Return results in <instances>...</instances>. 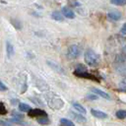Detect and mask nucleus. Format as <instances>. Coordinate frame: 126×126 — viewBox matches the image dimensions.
Returning a JSON list of instances; mask_svg holds the SVG:
<instances>
[{
  "label": "nucleus",
  "mask_w": 126,
  "mask_h": 126,
  "mask_svg": "<svg viewBox=\"0 0 126 126\" xmlns=\"http://www.w3.org/2000/svg\"><path fill=\"white\" fill-rule=\"evenodd\" d=\"M99 57L93 49H87L85 52V62L91 67H94L98 64Z\"/></svg>",
  "instance_id": "f257e3e1"
},
{
  "label": "nucleus",
  "mask_w": 126,
  "mask_h": 126,
  "mask_svg": "<svg viewBox=\"0 0 126 126\" xmlns=\"http://www.w3.org/2000/svg\"><path fill=\"white\" fill-rule=\"evenodd\" d=\"M80 54H81V50L78 45H75V44L70 45L67 49V56L70 59H76L80 56Z\"/></svg>",
  "instance_id": "f03ea898"
},
{
  "label": "nucleus",
  "mask_w": 126,
  "mask_h": 126,
  "mask_svg": "<svg viewBox=\"0 0 126 126\" xmlns=\"http://www.w3.org/2000/svg\"><path fill=\"white\" fill-rule=\"evenodd\" d=\"M74 74H75L76 76H78V77H81V78L90 79V80H93V81H94V80H95V81H98V80H97V78H96L95 76H94V75H92V74L88 73V72H87V70H86L85 68H83L82 70H80V69L75 70Z\"/></svg>",
  "instance_id": "7ed1b4c3"
},
{
  "label": "nucleus",
  "mask_w": 126,
  "mask_h": 126,
  "mask_svg": "<svg viewBox=\"0 0 126 126\" xmlns=\"http://www.w3.org/2000/svg\"><path fill=\"white\" fill-rule=\"evenodd\" d=\"M29 116L31 117H42V116H47V113L42 110V109H38V108H35V109H31L29 112H28Z\"/></svg>",
  "instance_id": "20e7f679"
},
{
  "label": "nucleus",
  "mask_w": 126,
  "mask_h": 126,
  "mask_svg": "<svg viewBox=\"0 0 126 126\" xmlns=\"http://www.w3.org/2000/svg\"><path fill=\"white\" fill-rule=\"evenodd\" d=\"M91 92L94 93V94L98 95V96H101V97L105 98V99H110V95H109L107 93H105V92H103V91H101V90H99V89H96V88H91Z\"/></svg>",
  "instance_id": "39448f33"
},
{
  "label": "nucleus",
  "mask_w": 126,
  "mask_h": 126,
  "mask_svg": "<svg viewBox=\"0 0 126 126\" xmlns=\"http://www.w3.org/2000/svg\"><path fill=\"white\" fill-rule=\"evenodd\" d=\"M62 14H63L64 17H66V18H68V19H74V18H75V13H74V11H73L71 8L66 7V6L62 8Z\"/></svg>",
  "instance_id": "423d86ee"
},
{
  "label": "nucleus",
  "mask_w": 126,
  "mask_h": 126,
  "mask_svg": "<svg viewBox=\"0 0 126 126\" xmlns=\"http://www.w3.org/2000/svg\"><path fill=\"white\" fill-rule=\"evenodd\" d=\"M91 113L93 116H94L95 118H99V119H105L107 118V114L103 111H100V110H97V109H91Z\"/></svg>",
  "instance_id": "0eeeda50"
},
{
  "label": "nucleus",
  "mask_w": 126,
  "mask_h": 126,
  "mask_svg": "<svg viewBox=\"0 0 126 126\" xmlns=\"http://www.w3.org/2000/svg\"><path fill=\"white\" fill-rule=\"evenodd\" d=\"M107 17L112 21H119L122 18V15L118 11H111V12L107 13Z\"/></svg>",
  "instance_id": "6e6552de"
},
{
  "label": "nucleus",
  "mask_w": 126,
  "mask_h": 126,
  "mask_svg": "<svg viewBox=\"0 0 126 126\" xmlns=\"http://www.w3.org/2000/svg\"><path fill=\"white\" fill-rule=\"evenodd\" d=\"M47 64H48L49 67H50L51 69H53L54 71H56V72H58V73H60V74H65L64 69H63L62 67H60L57 63H54V62H51V61H47Z\"/></svg>",
  "instance_id": "1a4fd4ad"
},
{
  "label": "nucleus",
  "mask_w": 126,
  "mask_h": 126,
  "mask_svg": "<svg viewBox=\"0 0 126 126\" xmlns=\"http://www.w3.org/2000/svg\"><path fill=\"white\" fill-rule=\"evenodd\" d=\"M6 52H7V56L9 58H11L14 55V53H15L14 46L12 45V43L10 41H7V43H6Z\"/></svg>",
  "instance_id": "9d476101"
},
{
  "label": "nucleus",
  "mask_w": 126,
  "mask_h": 126,
  "mask_svg": "<svg viewBox=\"0 0 126 126\" xmlns=\"http://www.w3.org/2000/svg\"><path fill=\"white\" fill-rule=\"evenodd\" d=\"M72 105H73V107L75 108V110H77L79 113H81V114H86L87 110H86V108H85L82 104H80V103H78V102H73Z\"/></svg>",
  "instance_id": "9b49d317"
},
{
  "label": "nucleus",
  "mask_w": 126,
  "mask_h": 126,
  "mask_svg": "<svg viewBox=\"0 0 126 126\" xmlns=\"http://www.w3.org/2000/svg\"><path fill=\"white\" fill-rule=\"evenodd\" d=\"M70 115L76 120V121H78V122H81V123H84V122H86L87 121V118H85L83 115H81V113L80 114H78V113H75V112H70Z\"/></svg>",
  "instance_id": "f8f14e48"
},
{
  "label": "nucleus",
  "mask_w": 126,
  "mask_h": 126,
  "mask_svg": "<svg viewBox=\"0 0 126 126\" xmlns=\"http://www.w3.org/2000/svg\"><path fill=\"white\" fill-rule=\"evenodd\" d=\"M51 18H52L53 20H55V21H63L64 16H63V14H62L61 12H59V11H53V12L51 13Z\"/></svg>",
  "instance_id": "ddd939ff"
},
{
  "label": "nucleus",
  "mask_w": 126,
  "mask_h": 126,
  "mask_svg": "<svg viewBox=\"0 0 126 126\" xmlns=\"http://www.w3.org/2000/svg\"><path fill=\"white\" fill-rule=\"evenodd\" d=\"M19 110L20 111H28L29 112L31 110V106L29 104H27V103L22 102V103L19 104Z\"/></svg>",
  "instance_id": "4468645a"
},
{
  "label": "nucleus",
  "mask_w": 126,
  "mask_h": 126,
  "mask_svg": "<svg viewBox=\"0 0 126 126\" xmlns=\"http://www.w3.org/2000/svg\"><path fill=\"white\" fill-rule=\"evenodd\" d=\"M36 121L39 123V124H42V125H47L49 123V119L47 116H42V117H38L36 119Z\"/></svg>",
  "instance_id": "2eb2a0df"
},
{
  "label": "nucleus",
  "mask_w": 126,
  "mask_h": 126,
  "mask_svg": "<svg viewBox=\"0 0 126 126\" xmlns=\"http://www.w3.org/2000/svg\"><path fill=\"white\" fill-rule=\"evenodd\" d=\"M115 115H116V117L119 118V119H124V118H126V110L120 109V110L116 111Z\"/></svg>",
  "instance_id": "dca6fc26"
},
{
  "label": "nucleus",
  "mask_w": 126,
  "mask_h": 126,
  "mask_svg": "<svg viewBox=\"0 0 126 126\" xmlns=\"http://www.w3.org/2000/svg\"><path fill=\"white\" fill-rule=\"evenodd\" d=\"M60 123L63 125V126H75V124L69 120V119H66V118H61L60 119Z\"/></svg>",
  "instance_id": "f3484780"
},
{
  "label": "nucleus",
  "mask_w": 126,
  "mask_h": 126,
  "mask_svg": "<svg viewBox=\"0 0 126 126\" xmlns=\"http://www.w3.org/2000/svg\"><path fill=\"white\" fill-rule=\"evenodd\" d=\"M110 3L116 6H124L126 5V0H110Z\"/></svg>",
  "instance_id": "a211bd4d"
},
{
  "label": "nucleus",
  "mask_w": 126,
  "mask_h": 126,
  "mask_svg": "<svg viewBox=\"0 0 126 126\" xmlns=\"http://www.w3.org/2000/svg\"><path fill=\"white\" fill-rule=\"evenodd\" d=\"M6 113H7V109H6L5 105H4V103L0 101V114L1 115H4Z\"/></svg>",
  "instance_id": "6ab92c4d"
},
{
  "label": "nucleus",
  "mask_w": 126,
  "mask_h": 126,
  "mask_svg": "<svg viewBox=\"0 0 126 126\" xmlns=\"http://www.w3.org/2000/svg\"><path fill=\"white\" fill-rule=\"evenodd\" d=\"M97 96H98V95H96V94H88V95L86 96V98H87V99H91V100H94V99L97 98Z\"/></svg>",
  "instance_id": "aec40b11"
},
{
  "label": "nucleus",
  "mask_w": 126,
  "mask_h": 126,
  "mask_svg": "<svg viewBox=\"0 0 126 126\" xmlns=\"http://www.w3.org/2000/svg\"><path fill=\"white\" fill-rule=\"evenodd\" d=\"M0 126H12V124H11V123H9L8 121L0 120Z\"/></svg>",
  "instance_id": "412c9836"
},
{
  "label": "nucleus",
  "mask_w": 126,
  "mask_h": 126,
  "mask_svg": "<svg viewBox=\"0 0 126 126\" xmlns=\"http://www.w3.org/2000/svg\"><path fill=\"white\" fill-rule=\"evenodd\" d=\"M12 115L13 116H16V118H19V119H22L23 118V115L22 114H20V113H18V112H12Z\"/></svg>",
  "instance_id": "4be33fe9"
},
{
  "label": "nucleus",
  "mask_w": 126,
  "mask_h": 126,
  "mask_svg": "<svg viewBox=\"0 0 126 126\" xmlns=\"http://www.w3.org/2000/svg\"><path fill=\"white\" fill-rule=\"evenodd\" d=\"M6 90H7V87L3 84L2 81H0V91H3V92H4V91H6Z\"/></svg>",
  "instance_id": "5701e85b"
},
{
  "label": "nucleus",
  "mask_w": 126,
  "mask_h": 126,
  "mask_svg": "<svg viewBox=\"0 0 126 126\" xmlns=\"http://www.w3.org/2000/svg\"><path fill=\"white\" fill-rule=\"evenodd\" d=\"M120 32H121V33H122V34H125V35H126V24H124V25L122 26V28H121Z\"/></svg>",
  "instance_id": "b1692460"
},
{
  "label": "nucleus",
  "mask_w": 126,
  "mask_h": 126,
  "mask_svg": "<svg viewBox=\"0 0 126 126\" xmlns=\"http://www.w3.org/2000/svg\"><path fill=\"white\" fill-rule=\"evenodd\" d=\"M125 51H126V47H125Z\"/></svg>",
  "instance_id": "393cba45"
}]
</instances>
